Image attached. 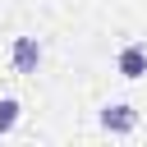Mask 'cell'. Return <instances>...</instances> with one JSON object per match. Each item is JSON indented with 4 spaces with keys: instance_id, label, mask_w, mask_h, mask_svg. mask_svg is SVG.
I'll return each mask as SVG.
<instances>
[{
    "instance_id": "3",
    "label": "cell",
    "mask_w": 147,
    "mask_h": 147,
    "mask_svg": "<svg viewBox=\"0 0 147 147\" xmlns=\"http://www.w3.org/2000/svg\"><path fill=\"white\" fill-rule=\"evenodd\" d=\"M115 69H119V78H129V83L142 78V74H147V46H142V41H129V46L119 51Z\"/></svg>"
},
{
    "instance_id": "2",
    "label": "cell",
    "mask_w": 147,
    "mask_h": 147,
    "mask_svg": "<svg viewBox=\"0 0 147 147\" xmlns=\"http://www.w3.org/2000/svg\"><path fill=\"white\" fill-rule=\"evenodd\" d=\"M9 60H14V74H37V64H41V41H37V37H14Z\"/></svg>"
},
{
    "instance_id": "1",
    "label": "cell",
    "mask_w": 147,
    "mask_h": 147,
    "mask_svg": "<svg viewBox=\"0 0 147 147\" xmlns=\"http://www.w3.org/2000/svg\"><path fill=\"white\" fill-rule=\"evenodd\" d=\"M101 129L106 133H133L138 129V110L129 106V101H115V106H101Z\"/></svg>"
},
{
    "instance_id": "4",
    "label": "cell",
    "mask_w": 147,
    "mask_h": 147,
    "mask_svg": "<svg viewBox=\"0 0 147 147\" xmlns=\"http://www.w3.org/2000/svg\"><path fill=\"white\" fill-rule=\"evenodd\" d=\"M18 115H23V106H18L14 96H0V133H14Z\"/></svg>"
}]
</instances>
